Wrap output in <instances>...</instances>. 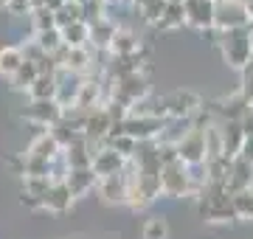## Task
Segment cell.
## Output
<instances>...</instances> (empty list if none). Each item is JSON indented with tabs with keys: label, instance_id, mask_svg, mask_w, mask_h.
Here are the masks:
<instances>
[{
	"label": "cell",
	"instance_id": "6da1fadb",
	"mask_svg": "<svg viewBox=\"0 0 253 239\" xmlns=\"http://www.w3.org/2000/svg\"><path fill=\"white\" fill-rule=\"evenodd\" d=\"M219 45L225 54V62L231 68L245 71L248 62L253 59V42H251V26L248 28H234V31H219Z\"/></svg>",
	"mask_w": 253,
	"mask_h": 239
},
{
	"label": "cell",
	"instance_id": "7a4b0ae2",
	"mask_svg": "<svg viewBox=\"0 0 253 239\" xmlns=\"http://www.w3.org/2000/svg\"><path fill=\"white\" fill-rule=\"evenodd\" d=\"M248 26H253L248 0H217V11H214V28L217 31H234V28Z\"/></svg>",
	"mask_w": 253,
	"mask_h": 239
},
{
	"label": "cell",
	"instance_id": "3957f363",
	"mask_svg": "<svg viewBox=\"0 0 253 239\" xmlns=\"http://www.w3.org/2000/svg\"><path fill=\"white\" fill-rule=\"evenodd\" d=\"M161 192L169 194V197H183L189 192H197V186L189 175V166L183 160H174V163H166L161 172Z\"/></svg>",
	"mask_w": 253,
	"mask_h": 239
},
{
	"label": "cell",
	"instance_id": "277c9868",
	"mask_svg": "<svg viewBox=\"0 0 253 239\" xmlns=\"http://www.w3.org/2000/svg\"><path fill=\"white\" fill-rule=\"evenodd\" d=\"M177 155L186 166H200L208 160V152H206V127H194L186 132L177 144Z\"/></svg>",
	"mask_w": 253,
	"mask_h": 239
},
{
	"label": "cell",
	"instance_id": "5b68a950",
	"mask_svg": "<svg viewBox=\"0 0 253 239\" xmlns=\"http://www.w3.org/2000/svg\"><path fill=\"white\" fill-rule=\"evenodd\" d=\"M23 116H26L31 124H40V127H56V124L65 119V107L56 99H51V101H31Z\"/></svg>",
	"mask_w": 253,
	"mask_h": 239
},
{
	"label": "cell",
	"instance_id": "8992f818",
	"mask_svg": "<svg viewBox=\"0 0 253 239\" xmlns=\"http://www.w3.org/2000/svg\"><path fill=\"white\" fill-rule=\"evenodd\" d=\"M163 104H166L169 119H191L200 110V96L191 90H174L172 96L163 99Z\"/></svg>",
	"mask_w": 253,
	"mask_h": 239
},
{
	"label": "cell",
	"instance_id": "52a82bcc",
	"mask_svg": "<svg viewBox=\"0 0 253 239\" xmlns=\"http://www.w3.org/2000/svg\"><path fill=\"white\" fill-rule=\"evenodd\" d=\"M186 26L191 28H214V11H217V0H189L186 6Z\"/></svg>",
	"mask_w": 253,
	"mask_h": 239
},
{
	"label": "cell",
	"instance_id": "ba28073f",
	"mask_svg": "<svg viewBox=\"0 0 253 239\" xmlns=\"http://www.w3.org/2000/svg\"><path fill=\"white\" fill-rule=\"evenodd\" d=\"M65 149L59 147V141L54 138V132L48 129L42 135H37L26 149V160H40V163H51L56 155H62Z\"/></svg>",
	"mask_w": 253,
	"mask_h": 239
},
{
	"label": "cell",
	"instance_id": "9c48e42d",
	"mask_svg": "<svg viewBox=\"0 0 253 239\" xmlns=\"http://www.w3.org/2000/svg\"><path fill=\"white\" fill-rule=\"evenodd\" d=\"M124 155H118L113 147H104L101 144L99 149H96V155H93V172L101 177H113V175H121L124 172Z\"/></svg>",
	"mask_w": 253,
	"mask_h": 239
},
{
	"label": "cell",
	"instance_id": "30bf717a",
	"mask_svg": "<svg viewBox=\"0 0 253 239\" xmlns=\"http://www.w3.org/2000/svg\"><path fill=\"white\" fill-rule=\"evenodd\" d=\"M65 183H68L73 197H84L93 186H99V175L93 172V166H87V169H71V175H68Z\"/></svg>",
	"mask_w": 253,
	"mask_h": 239
},
{
	"label": "cell",
	"instance_id": "8fae6325",
	"mask_svg": "<svg viewBox=\"0 0 253 239\" xmlns=\"http://www.w3.org/2000/svg\"><path fill=\"white\" fill-rule=\"evenodd\" d=\"M126 175H113V177H101L99 180V194L104 197V202H126Z\"/></svg>",
	"mask_w": 253,
	"mask_h": 239
},
{
	"label": "cell",
	"instance_id": "7c38bea8",
	"mask_svg": "<svg viewBox=\"0 0 253 239\" xmlns=\"http://www.w3.org/2000/svg\"><path fill=\"white\" fill-rule=\"evenodd\" d=\"M141 42L132 31H126V28H118L116 34H113V42H110V54L116 56V59H124V56H135Z\"/></svg>",
	"mask_w": 253,
	"mask_h": 239
},
{
	"label": "cell",
	"instance_id": "4fadbf2b",
	"mask_svg": "<svg viewBox=\"0 0 253 239\" xmlns=\"http://www.w3.org/2000/svg\"><path fill=\"white\" fill-rule=\"evenodd\" d=\"M76 200L68 189V183H54V189L45 194V200H42V208L45 211H54V214H62L71 208V202Z\"/></svg>",
	"mask_w": 253,
	"mask_h": 239
},
{
	"label": "cell",
	"instance_id": "5bb4252c",
	"mask_svg": "<svg viewBox=\"0 0 253 239\" xmlns=\"http://www.w3.org/2000/svg\"><path fill=\"white\" fill-rule=\"evenodd\" d=\"M26 65V54H23V48L17 45H3L0 48V74L3 76H14Z\"/></svg>",
	"mask_w": 253,
	"mask_h": 239
},
{
	"label": "cell",
	"instance_id": "9a60e30c",
	"mask_svg": "<svg viewBox=\"0 0 253 239\" xmlns=\"http://www.w3.org/2000/svg\"><path fill=\"white\" fill-rule=\"evenodd\" d=\"M28 96H31L34 101H51V99H56V74L37 76V82L28 87Z\"/></svg>",
	"mask_w": 253,
	"mask_h": 239
},
{
	"label": "cell",
	"instance_id": "2e32d148",
	"mask_svg": "<svg viewBox=\"0 0 253 239\" xmlns=\"http://www.w3.org/2000/svg\"><path fill=\"white\" fill-rule=\"evenodd\" d=\"M62 40H65V48H87V42H90V26L87 23H73L71 28L62 31Z\"/></svg>",
	"mask_w": 253,
	"mask_h": 239
},
{
	"label": "cell",
	"instance_id": "e0dca14e",
	"mask_svg": "<svg viewBox=\"0 0 253 239\" xmlns=\"http://www.w3.org/2000/svg\"><path fill=\"white\" fill-rule=\"evenodd\" d=\"M73 23H84V6L82 3H65V9L56 11V28L65 31Z\"/></svg>",
	"mask_w": 253,
	"mask_h": 239
},
{
	"label": "cell",
	"instance_id": "ac0fdd59",
	"mask_svg": "<svg viewBox=\"0 0 253 239\" xmlns=\"http://www.w3.org/2000/svg\"><path fill=\"white\" fill-rule=\"evenodd\" d=\"M37 76H40L37 65L26 59V65H23V68H20V71H17L14 76H11V87H17V90H28V87H31V84L37 82Z\"/></svg>",
	"mask_w": 253,
	"mask_h": 239
},
{
	"label": "cell",
	"instance_id": "d6986e66",
	"mask_svg": "<svg viewBox=\"0 0 253 239\" xmlns=\"http://www.w3.org/2000/svg\"><path fill=\"white\" fill-rule=\"evenodd\" d=\"M234 211L236 220H253V189L234 194Z\"/></svg>",
	"mask_w": 253,
	"mask_h": 239
},
{
	"label": "cell",
	"instance_id": "ffe728a7",
	"mask_svg": "<svg viewBox=\"0 0 253 239\" xmlns=\"http://www.w3.org/2000/svg\"><path fill=\"white\" fill-rule=\"evenodd\" d=\"M183 23H186V9H183V6H174V3H169V6H166V11H163L161 23H158V28L169 31V28H180Z\"/></svg>",
	"mask_w": 253,
	"mask_h": 239
},
{
	"label": "cell",
	"instance_id": "44dd1931",
	"mask_svg": "<svg viewBox=\"0 0 253 239\" xmlns=\"http://www.w3.org/2000/svg\"><path fill=\"white\" fill-rule=\"evenodd\" d=\"M31 26H34V31L40 34V31H51V28H56V14L51 9H37L31 11Z\"/></svg>",
	"mask_w": 253,
	"mask_h": 239
},
{
	"label": "cell",
	"instance_id": "7402d4cb",
	"mask_svg": "<svg viewBox=\"0 0 253 239\" xmlns=\"http://www.w3.org/2000/svg\"><path fill=\"white\" fill-rule=\"evenodd\" d=\"M144 239H166L169 237V225H166V220L163 217H149V220L144 222V234H141Z\"/></svg>",
	"mask_w": 253,
	"mask_h": 239
},
{
	"label": "cell",
	"instance_id": "603a6c76",
	"mask_svg": "<svg viewBox=\"0 0 253 239\" xmlns=\"http://www.w3.org/2000/svg\"><path fill=\"white\" fill-rule=\"evenodd\" d=\"M9 14H14V17H23V14H31V3H28V0H11V6H9Z\"/></svg>",
	"mask_w": 253,
	"mask_h": 239
},
{
	"label": "cell",
	"instance_id": "cb8c5ba5",
	"mask_svg": "<svg viewBox=\"0 0 253 239\" xmlns=\"http://www.w3.org/2000/svg\"><path fill=\"white\" fill-rule=\"evenodd\" d=\"M239 158H245V160H251L253 163V135H248L242 144V152H239Z\"/></svg>",
	"mask_w": 253,
	"mask_h": 239
},
{
	"label": "cell",
	"instance_id": "d4e9b609",
	"mask_svg": "<svg viewBox=\"0 0 253 239\" xmlns=\"http://www.w3.org/2000/svg\"><path fill=\"white\" fill-rule=\"evenodd\" d=\"M48 9H51V11L56 14L59 9H65V0H48Z\"/></svg>",
	"mask_w": 253,
	"mask_h": 239
},
{
	"label": "cell",
	"instance_id": "484cf974",
	"mask_svg": "<svg viewBox=\"0 0 253 239\" xmlns=\"http://www.w3.org/2000/svg\"><path fill=\"white\" fill-rule=\"evenodd\" d=\"M31 3V11H37V9H45L48 6V0H28Z\"/></svg>",
	"mask_w": 253,
	"mask_h": 239
},
{
	"label": "cell",
	"instance_id": "4316f807",
	"mask_svg": "<svg viewBox=\"0 0 253 239\" xmlns=\"http://www.w3.org/2000/svg\"><path fill=\"white\" fill-rule=\"evenodd\" d=\"M166 3H174V6H186L189 0H166Z\"/></svg>",
	"mask_w": 253,
	"mask_h": 239
},
{
	"label": "cell",
	"instance_id": "83f0119b",
	"mask_svg": "<svg viewBox=\"0 0 253 239\" xmlns=\"http://www.w3.org/2000/svg\"><path fill=\"white\" fill-rule=\"evenodd\" d=\"M9 6H11V0H0V9H6V11H9Z\"/></svg>",
	"mask_w": 253,
	"mask_h": 239
},
{
	"label": "cell",
	"instance_id": "f1b7e54d",
	"mask_svg": "<svg viewBox=\"0 0 253 239\" xmlns=\"http://www.w3.org/2000/svg\"><path fill=\"white\" fill-rule=\"evenodd\" d=\"M65 3H82V0H65Z\"/></svg>",
	"mask_w": 253,
	"mask_h": 239
},
{
	"label": "cell",
	"instance_id": "f546056e",
	"mask_svg": "<svg viewBox=\"0 0 253 239\" xmlns=\"http://www.w3.org/2000/svg\"><path fill=\"white\" fill-rule=\"evenodd\" d=\"M82 3H90V0H82Z\"/></svg>",
	"mask_w": 253,
	"mask_h": 239
}]
</instances>
